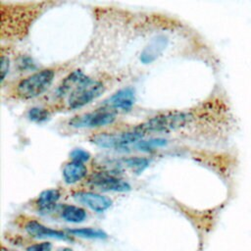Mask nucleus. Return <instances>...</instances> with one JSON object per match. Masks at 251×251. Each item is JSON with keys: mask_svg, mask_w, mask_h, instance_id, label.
Returning a JSON list of instances; mask_svg holds the SVG:
<instances>
[{"mask_svg": "<svg viewBox=\"0 0 251 251\" xmlns=\"http://www.w3.org/2000/svg\"><path fill=\"white\" fill-rule=\"evenodd\" d=\"M191 119L188 113L171 112L155 116L135 128L145 132H169L183 127Z\"/></svg>", "mask_w": 251, "mask_h": 251, "instance_id": "1", "label": "nucleus"}, {"mask_svg": "<svg viewBox=\"0 0 251 251\" xmlns=\"http://www.w3.org/2000/svg\"><path fill=\"white\" fill-rule=\"evenodd\" d=\"M55 73L51 69L38 71L22 79L17 85V94L24 99H31L42 94L52 83Z\"/></svg>", "mask_w": 251, "mask_h": 251, "instance_id": "2", "label": "nucleus"}, {"mask_svg": "<svg viewBox=\"0 0 251 251\" xmlns=\"http://www.w3.org/2000/svg\"><path fill=\"white\" fill-rule=\"evenodd\" d=\"M103 91L104 86L100 81L85 76L69 93L68 105L72 109L83 107L98 98Z\"/></svg>", "mask_w": 251, "mask_h": 251, "instance_id": "3", "label": "nucleus"}, {"mask_svg": "<svg viewBox=\"0 0 251 251\" xmlns=\"http://www.w3.org/2000/svg\"><path fill=\"white\" fill-rule=\"evenodd\" d=\"M144 133L136 128L122 133L102 132L91 137V142L102 148L126 149L131 144H136L142 139Z\"/></svg>", "mask_w": 251, "mask_h": 251, "instance_id": "4", "label": "nucleus"}, {"mask_svg": "<svg viewBox=\"0 0 251 251\" xmlns=\"http://www.w3.org/2000/svg\"><path fill=\"white\" fill-rule=\"evenodd\" d=\"M115 119L113 112L103 109L75 116L70 120L69 125L73 127H100L111 125Z\"/></svg>", "mask_w": 251, "mask_h": 251, "instance_id": "5", "label": "nucleus"}, {"mask_svg": "<svg viewBox=\"0 0 251 251\" xmlns=\"http://www.w3.org/2000/svg\"><path fill=\"white\" fill-rule=\"evenodd\" d=\"M89 183L102 191L126 192L130 190V185L127 181L103 172L94 174L89 178Z\"/></svg>", "mask_w": 251, "mask_h": 251, "instance_id": "6", "label": "nucleus"}, {"mask_svg": "<svg viewBox=\"0 0 251 251\" xmlns=\"http://www.w3.org/2000/svg\"><path fill=\"white\" fill-rule=\"evenodd\" d=\"M135 102V92L131 87H126L118 90L112 96L107 98L103 105L106 109L120 111H129Z\"/></svg>", "mask_w": 251, "mask_h": 251, "instance_id": "7", "label": "nucleus"}, {"mask_svg": "<svg viewBox=\"0 0 251 251\" xmlns=\"http://www.w3.org/2000/svg\"><path fill=\"white\" fill-rule=\"evenodd\" d=\"M75 201L85 205L97 213H103L112 206V200L109 197L90 191H77L73 194Z\"/></svg>", "mask_w": 251, "mask_h": 251, "instance_id": "8", "label": "nucleus"}, {"mask_svg": "<svg viewBox=\"0 0 251 251\" xmlns=\"http://www.w3.org/2000/svg\"><path fill=\"white\" fill-rule=\"evenodd\" d=\"M25 228L29 235L34 236V237H38V238L48 237V238H55V239L67 240V241L72 240V237L70 235L66 234L65 232L45 226L44 225H42L36 221L27 222Z\"/></svg>", "mask_w": 251, "mask_h": 251, "instance_id": "9", "label": "nucleus"}, {"mask_svg": "<svg viewBox=\"0 0 251 251\" xmlns=\"http://www.w3.org/2000/svg\"><path fill=\"white\" fill-rule=\"evenodd\" d=\"M87 174V168L83 163L70 161L65 164L62 175L66 183L74 184L77 181H80L85 177Z\"/></svg>", "mask_w": 251, "mask_h": 251, "instance_id": "10", "label": "nucleus"}, {"mask_svg": "<svg viewBox=\"0 0 251 251\" xmlns=\"http://www.w3.org/2000/svg\"><path fill=\"white\" fill-rule=\"evenodd\" d=\"M60 196V191L56 188L43 190L36 200V205L40 211L49 212L55 208Z\"/></svg>", "mask_w": 251, "mask_h": 251, "instance_id": "11", "label": "nucleus"}, {"mask_svg": "<svg viewBox=\"0 0 251 251\" xmlns=\"http://www.w3.org/2000/svg\"><path fill=\"white\" fill-rule=\"evenodd\" d=\"M166 45V40L164 37H157L153 39L147 47L143 50L140 56V60L147 64L154 61L163 51Z\"/></svg>", "mask_w": 251, "mask_h": 251, "instance_id": "12", "label": "nucleus"}, {"mask_svg": "<svg viewBox=\"0 0 251 251\" xmlns=\"http://www.w3.org/2000/svg\"><path fill=\"white\" fill-rule=\"evenodd\" d=\"M86 75L79 70H75L73 73H71L65 79L62 81V83L59 85L57 89V94L60 97L69 95L71 90Z\"/></svg>", "mask_w": 251, "mask_h": 251, "instance_id": "13", "label": "nucleus"}, {"mask_svg": "<svg viewBox=\"0 0 251 251\" xmlns=\"http://www.w3.org/2000/svg\"><path fill=\"white\" fill-rule=\"evenodd\" d=\"M61 216L66 222L73 223V224H79L86 219L87 214L84 209L78 206L65 205L63 207Z\"/></svg>", "mask_w": 251, "mask_h": 251, "instance_id": "14", "label": "nucleus"}, {"mask_svg": "<svg viewBox=\"0 0 251 251\" xmlns=\"http://www.w3.org/2000/svg\"><path fill=\"white\" fill-rule=\"evenodd\" d=\"M69 232L73 235L84 237V238H95V239H103L107 237L106 232L98 228L92 227H81V228H74L69 229Z\"/></svg>", "mask_w": 251, "mask_h": 251, "instance_id": "15", "label": "nucleus"}, {"mask_svg": "<svg viewBox=\"0 0 251 251\" xmlns=\"http://www.w3.org/2000/svg\"><path fill=\"white\" fill-rule=\"evenodd\" d=\"M167 144V140L165 138H151L148 140H140L135 144V147L142 152H151L158 148L164 147Z\"/></svg>", "mask_w": 251, "mask_h": 251, "instance_id": "16", "label": "nucleus"}, {"mask_svg": "<svg viewBox=\"0 0 251 251\" xmlns=\"http://www.w3.org/2000/svg\"><path fill=\"white\" fill-rule=\"evenodd\" d=\"M124 165L129 168L133 173L140 174L142 173L148 166H149V160L146 158L141 157H131L123 160Z\"/></svg>", "mask_w": 251, "mask_h": 251, "instance_id": "17", "label": "nucleus"}, {"mask_svg": "<svg viewBox=\"0 0 251 251\" xmlns=\"http://www.w3.org/2000/svg\"><path fill=\"white\" fill-rule=\"evenodd\" d=\"M27 117L29 118L30 121L35 122V123H43L47 121L50 117L49 112L44 109V108H39V107H33L29 109L27 113Z\"/></svg>", "mask_w": 251, "mask_h": 251, "instance_id": "18", "label": "nucleus"}, {"mask_svg": "<svg viewBox=\"0 0 251 251\" xmlns=\"http://www.w3.org/2000/svg\"><path fill=\"white\" fill-rule=\"evenodd\" d=\"M72 161L79 162V163H85L90 159V154L86 150L82 148H75L70 153Z\"/></svg>", "mask_w": 251, "mask_h": 251, "instance_id": "19", "label": "nucleus"}, {"mask_svg": "<svg viewBox=\"0 0 251 251\" xmlns=\"http://www.w3.org/2000/svg\"><path fill=\"white\" fill-rule=\"evenodd\" d=\"M52 244L50 242H42L27 247L26 251H51Z\"/></svg>", "mask_w": 251, "mask_h": 251, "instance_id": "20", "label": "nucleus"}, {"mask_svg": "<svg viewBox=\"0 0 251 251\" xmlns=\"http://www.w3.org/2000/svg\"><path fill=\"white\" fill-rule=\"evenodd\" d=\"M10 70V61L8 57L2 56L1 57V73H2V81L5 79L6 75L9 74Z\"/></svg>", "mask_w": 251, "mask_h": 251, "instance_id": "21", "label": "nucleus"}, {"mask_svg": "<svg viewBox=\"0 0 251 251\" xmlns=\"http://www.w3.org/2000/svg\"><path fill=\"white\" fill-rule=\"evenodd\" d=\"M58 251H73L71 248H68V247H64V248H61L59 249Z\"/></svg>", "mask_w": 251, "mask_h": 251, "instance_id": "22", "label": "nucleus"}]
</instances>
